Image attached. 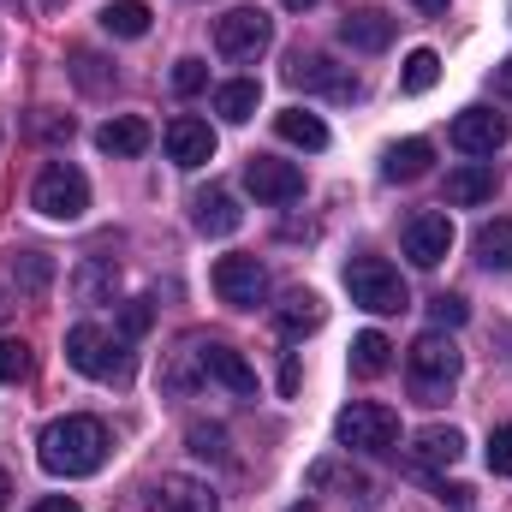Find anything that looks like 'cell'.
I'll use <instances>...</instances> for the list:
<instances>
[{"label":"cell","instance_id":"19","mask_svg":"<svg viewBox=\"0 0 512 512\" xmlns=\"http://www.w3.org/2000/svg\"><path fill=\"white\" fill-rule=\"evenodd\" d=\"M489 197H495V167H489V161H465V167L447 173V203L477 209V203H489Z\"/></svg>","mask_w":512,"mask_h":512},{"label":"cell","instance_id":"1","mask_svg":"<svg viewBox=\"0 0 512 512\" xmlns=\"http://www.w3.org/2000/svg\"><path fill=\"white\" fill-rule=\"evenodd\" d=\"M36 459L48 477H90L108 459V429L102 417H54L36 441Z\"/></svg>","mask_w":512,"mask_h":512},{"label":"cell","instance_id":"18","mask_svg":"<svg viewBox=\"0 0 512 512\" xmlns=\"http://www.w3.org/2000/svg\"><path fill=\"white\" fill-rule=\"evenodd\" d=\"M459 453H465V435H459L453 423H447V429L435 423V429H423V435L411 441V465H417V471H447V465H459Z\"/></svg>","mask_w":512,"mask_h":512},{"label":"cell","instance_id":"38","mask_svg":"<svg viewBox=\"0 0 512 512\" xmlns=\"http://www.w3.org/2000/svg\"><path fill=\"white\" fill-rule=\"evenodd\" d=\"M72 60H78V84L84 90H108V72H102L108 60H96V54H72Z\"/></svg>","mask_w":512,"mask_h":512},{"label":"cell","instance_id":"7","mask_svg":"<svg viewBox=\"0 0 512 512\" xmlns=\"http://www.w3.org/2000/svg\"><path fill=\"white\" fill-rule=\"evenodd\" d=\"M268 42H274V24H268V12H256V6H233L227 18H215V48H221L227 60H256Z\"/></svg>","mask_w":512,"mask_h":512},{"label":"cell","instance_id":"15","mask_svg":"<svg viewBox=\"0 0 512 512\" xmlns=\"http://www.w3.org/2000/svg\"><path fill=\"white\" fill-rule=\"evenodd\" d=\"M453 143H459L465 155H495V149L507 143V120L489 114V108H465V114L453 120Z\"/></svg>","mask_w":512,"mask_h":512},{"label":"cell","instance_id":"3","mask_svg":"<svg viewBox=\"0 0 512 512\" xmlns=\"http://www.w3.org/2000/svg\"><path fill=\"white\" fill-rule=\"evenodd\" d=\"M405 376H411L417 405H441V399L453 393V382H459V346H453V334L429 328V334L405 352Z\"/></svg>","mask_w":512,"mask_h":512},{"label":"cell","instance_id":"46","mask_svg":"<svg viewBox=\"0 0 512 512\" xmlns=\"http://www.w3.org/2000/svg\"><path fill=\"white\" fill-rule=\"evenodd\" d=\"M280 6H286V12H304V6H316V0H280Z\"/></svg>","mask_w":512,"mask_h":512},{"label":"cell","instance_id":"4","mask_svg":"<svg viewBox=\"0 0 512 512\" xmlns=\"http://www.w3.org/2000/svg\"><path fill=\"white\" fill-rule=\"evenodd\" d=\"M346 292H352V304H364V310H376V316H399V310L411 304L399 268L382 262V256H352V262H346Z\"/></svg>","mask_w":512,"mask_h":512},{"label":"cell","instance_id":"11","mask_svg":"<svg viewBox=\"0 0 512 512\" xmlns=\"http://www.w3.org/2000/svg\"><path fill=\"white\" fill-rule=\"evenodd\" d=\"M447 251H453V221H447L441 209H417V215L405 221V256H411L417 268H435Z\"/></svg>","mask_w":512,"mask_h":512},{"label":"cell","instance_id":"16","mask_svg":"<svg viewBox=\"0 0 512 512\" xmlns=\"http://www.w3.org/2000/svg\"><path fill=\"white\" fill-rule=\"evenodd\" d=\"M274 322H280V334H286V340H304V334H316V328L328 322V304H322L310 286H292V292L280 298Z\"/></svg>","mask_w":512,"mask_h":512},{"label":"cell","instance_id":"23","mask_svg":"<svg viewBox=\"0 0 512 512\" xmlns=\"http://www.w3.org/2000/svg\"><path fill=\"white\" fill-rule=\"evenodd\" d=\"M149 120H137V114H120V120H108V126L96 131V143L108 149V155H143L149 149Z\"/></svg>","mask_w":512,"mask_h":512},{"label":"cell","instance_id":"44","mask_svg":"<svg viewBox=\"0 0 512 512\" xmlns=\"http://www.w3.org/2000/svg\"><path fill=\"white\" fill-rule=\"evenodd\" d=\"M6 316H12V298H6V286H0V322H6Z\"/></svg>","mask_w":512,"mask_h":512},{"label":"cell","instance_id":"22","mask_svg":"<svg viewBox=\"0 0 512 512\" xmlns=\"http://www.w3.org/2000/svg\"><path fill=\"white\" fill-rule=\"evenodd\" d=\"M6 274H12V286H18L24 298H36V292H48V280H54V256L48 251H12L6 256Z\"/></svg>","mask_w":512,"mask_h":512},{"label":"cell","instance_id":"17","mask_svg":"<svg viewBox=\"0 0 512 512\" xmlns=\"http://www.w3.org/2000/svg\"><path fill=\"white\" fill-rule=\"evenodd\" d=\"M340 42L358 48V54H382L387 42H393V18H387L382 6H358V12L340 18Z\"/></svg>","mask_w":512,"mask_h":512},{"label":"cell","instance_id":"25","mask_svg":"<svg viewBox=\"0 0 512 512\" xmlns=\"http://www.w3.org/2000/svg\"><path fill=\"white\" fill-rule=\"evenodd\" d=\"M393 370V346H387V334H358L352 340V376H364V382H376V376H387Z\"/></svg>","mask_w":512,"mask_h":512},{"label":"cell","instance_id":"21","mask_svg":"<svg viewBox=\"0 0 512 512\" xmlns=\"http://www.w3.org/2000/svg\"><path fill=\"white\" fill-rule=\"evenodd\" d=\"M429 161H435V149L423 143V137H405V143H393L382 161V179L387 185H411V179H423L429 173Z\"/></svg>","mask_w":512,"mask_h":512},{"label":"cell","instance_id":"27","mask_svg":"<svg viewBox=\"0 0 512 512\" xmlns=\"http://www.w3.org/2000/svg\"><path fill=\"white\" fill-rule=\"evenodd\" d=\"M477 256H483V268L512 274V221H483L477 227Z\"/></svg>","mask_w":512,"mask_h":512},{"label":"cell","instance_id":"45","mask_svg":"<svg viewBox=\"0 0 512 512\" xmlns=\"http://www.w3.org/2000/svg\"><path fill=\"white\" fill-rule=\"evenodd\" d=\"M417 6H423V12H447V0H417Z\"/></svg>","mask_w":512,"mask_h":512},{"label":"cell","instance_id":"35","mask_svg":"<svg viewBox=\"0 0 512 512\" xmlns=\"http://www.w3.org/2000/svg\"><path fill=\"white\" fill-rule=\"evenodd\" d=\"M465 298H453V292H441V298H429V322L435 328H465Z\"/></svg>","mask_w":512,"mask_h":512},{"label":"cell","instance_id":"29","mask_svg":"<svg viewBox=\"0 0 512 512\" xmlns=\"http://www.w3.org/2000/svg\"><path fill=\"white\" fill-rule=\"evenodd\" d=\"M102 30L108 36H149V6L143 0H114V6H102Z\"/></svg>","mask_w":512,"mask_h":512},{"label":"cell","instance_id":"42","mask_svg":"<svg viewBox=\"0 0 512 512\" xmlns=\"http://www.w3.org/2000/svg\"><path fill=\"white\" fill-rule=\"evenodd\" d=\"M495 96H507V102H512V60L495 66Z\"/></svg>","mask_w":512,"mask_h":512},{"label":"cell","instance_id":"20","mask_svg":"<svg viewBox=\"0 0 512 512\" xmlns=\"http://www.w3.org/2000/svg\"><path fill=\"white\" fill-rule=\"evenodd\" d=\"M203 352V376H215V382H227L233 393H256V370L245 364V352H233V346H197Z\"/></svg>","mask_w":512,"mask_h":512},{"label":"cell","instance_id":"40","mask_svg":"<svg viewBox=\"0 0 512 512\" xmlns=\"http://www.w3.org/2000/svg\"><path fill=\"white\" fill-rule=\"evenodd\" d=\"M36 137H72V114H36Z\"/></svg>","mask_w":512,"mask_h":512},{"label":"cell","instance_id":"37","mask_svg":"<svg viewBox=\"0 0 512 512\" xmlns=\"http://www.w3.org/2000/svg\"><path fill=\"white\" fill-rule=\"evenodd\" d=\"M435 501L453 507V512H471L477 507V489H471V483H435Z\"/></svg>","mask_w":512,"mask_h":512},{"label":"cell","instance_id":"6","mask_svg":"<svg viewBox=\"0 0 512 512\" xmlns=\"http://www.w3.org/2000/svg\"><path fill=\"white\" fill-rule=\"evenodd\" d=\"M334 435H340L352 453H393V447H399V411H387L376 399H358V405L340 411Z\"/></svg>","mask_w":512,"mask_h":512},{"label":"cell","instance_id":"8","mask_svg":"<svg viewBox=\"0 0 512 512\" xmlns=\"http://www.w3.org/2000/svg\"><path fill=\"white\" fill-rule=\"evenodd\" d=\"M215 292H221V304H233V310H256V304L268 298V268H262L256 256H221V262H215Z\"/></svg>","mask_w":512,"mask_h":512},{"label":"cell","instance_id":"14","mask_svg":"<svg viewBox=\"0 0 512 512\" xmlns=\"http://www.w3.org/2000/svg\"><path fill=\"white\" fill-rule=\"evenodd\" d=\"M191 221H197V233H203V239H227V233H239L245 209L233 203V191L209 185V191H197V203H191Z\"/></svg>","mask_w":512,"mask_h":512},{"label":"cell","instance_id":"43","mask_svg":"<svg viewBox=\"0 0 512 512\" xmlns=\"http://www.w3.org/2000/svg\"><path fill=\"white\" fill-rule=\"evenodd\" d=\"M6 495H12V477L0 471V512H6Z\"/></svg>","mask_w":512,"mask_h":512},{"label":"cell","instance_id":"33","mask_svg":"<svg viewBox=\"0 0 512 512\" xmlns=\"http://www.w3.org/2000/svg\"><path fill=\"white\" fill-rule=\"evenodd\" d=\"M30 376V346L24 340H0V382H24Z\"/></svg>","mask_w":512,"mask_h":512},{"label":"cell","instance_id":"5","mask_svg":"<svg viewBox=\"0 0 512 512\" xmlns=\"http://www.w3.org/2000/svg\"><path fill=\"white\" fill-rule=\"evenodd\" d=\"M30 209L48 215V221H78L90 209V179L72 167V161H48L30 185Z\"/></svg>","mask_w":512,"mask_h":512},{"label":"cell","instance_id":"32","mask_svg":"<svg viewBox=\"0 0 512 512\" xmlns=\"http://www.w3.org/2000/svg\"><path fill=\"white\" fill-rule=\"evenodd\" d=\"M197 376H203V352H197V346H185V352L167 364V387H173V393H191Z\"/></svg>","mask_w":512,"mask_h":512},{"label":"cell","instance_id":"30","mask_svg":"<svg viewBox=\"0 0 512 512\" xmlns=\"http://www.w3.org/2000/svg\"><path fill=\"white\" fill-rule=\"evenodd\" d=\"M435 78H441V54H435V48H417V54L405 60V72H399V90H405V96H429Z\"/></svg>","mask_w":512,"mask_h":512},{"label":"cell","instance_id":"28","mask_svg":"<svg viewBox=\"0 0 512 512\" xmlns=\"http://www.w3.org/2000/svg\"><path fill=\"white\" fill-rule=\"evenodd\" d=\"M114 286H120L114 262H84V268L72 274V292H78L84 304H108V298H114Z\"/></svg>","mask_w":512,"mask_h":512},{"label":"cell","instance_id":"12","mask_svg":"<svg viewBox=\"0 0 512 512\" xmlns=\"http://www.w3.org/2000/svg\"><path fill=\"white\" fill-rule=\"evenodd\" d=\"M161 143H167L173 167H185V173H191V167H203V161H215V131H209V120H197V114L167 120Z\"/></svg>","mask_w":512,"mask_h":512},{"label":"cell","instance_id":"2","mask_svg":"<svg viewBox=\"0 0 512 512\" xmlns=\"http://www.w3.org/2000/svg\"><path fill=\"white\" fill-rule=\"evenodd\" d=\"M66 364L84 370L90 382H114V387H126L131 376H137L131 346L126 340H114V334H102L96 322H78V328L66 334Z\"/></svg>","mask_w":512,"mask_h":512},{"label":"cell","instance_id":"41","mask_svg":"<svg viewBox=\"0 0 512 512\" xmlns=\"http://www.w3.org/2000/svg\"><path fill=\"white\" fill-rule=\"evenodd\" d=\"M30 512H84V507H78L72 495H48V501H36Z\"/></svg>","mask_w":512,"mask_h":512},{"label":"cell","instance_id":"13","mask_svg":"<svg viewBox=\"0 0 512 512\" xmlns=\"http://www.w3.org/2000/svg\"><path fill=\"white\" fill-rule=\"evenodd\" d=\"M149 512H221L215 489L197 483V477H161L149 489Z\"/></svg>","mask_w":512,"mask_h":512},{"label":"cell","instance_id":"24","mask_svg":"<svg viewBox=\"0 0 512 512\" xmlns=\"http://www.w3.org/2000/svg\"><path fill=\"white\" fill-rule=\"evenodd\" d=\"M256 102H262V84H256V78H233V84L215 90V114H221L227 126H245L256 114Z\"/></svg>","mask_w":512,"mask_h":512},{"label":"cell","instance_id":"39","mask_svg":"<svg viewBox=\"0 0 512 512\" xmlns=\"http://www.w3.org/2000/svg\"><path fill=\"white\" fill-rule=\"evenodd\" d=\"M143 328H149V298H131L126 316H120V334H126V340H137Z\"/></svg>","mask_w":512,"mask_h":512},{"label":"cell","instance_id":"26","mask_svg":"<svg viewBox=\"0 0 512 512\" xmlns=\"http://www.w3.org/2000/svg\"><path fill=\"white\" fill-rule=\"evenodd\" d=\"M274 131H280L286 143H298V149H328V126H322L316 114H304V108L274 114Z\"/></svg>","mask_w":512,"mask_h":512},{"label":"cell","instance_id":"36","mask_svg":"<svg viewBox=\"0 0 512 512\" xmlns=\"http://www.w3.org/2000/svg\"><path fill=\"white\" fill-rule=\"evenodd\" d=\"M489 471H495V477H512V423H501V429L489 435Z\"/></svg>","mask_w":512,"mask_h":512},{"label":"cell","instance_id":"34","mask_svg":"<svg viewBox=\"0 0 512 512\" xmlns=\"http://www.w3.org/2000/svg\"><path fill=\"white\" fill-rule=\"evenodd\" d=\"M173 90H179V96H203V90H209V66H203V60H179V66H173Z\"/></svg>","mask_w":512,"mask_h":512},{"label":"cell","instance_id":"10","mask_svg":"<svg viewBox=\"0 0 512 512\" xmlns=\"http://www.w3.org/2000/svg\"><path fill=\"white\" fill-rule=\"evenodd\" d=\"M286 84L292 90H322V96H340V102L358 96V78H346L328 54H292L286 60Z\"/></svg>","mask_w":512,"mask_h":512},{"label":"cell","instance_id":"31","mask_svg":"<svg viewBox=\"0 0 512 512\" xmlns=\"http://www.w3.org/2000/svg\"><path fill=\"white\" fill-rule=\"evenodd\" d=\"M185 441H191V453H197V459H215V465H227V459H233V453H227V429H215V423H191V435H185Z\"/></svg>","mask_w":512,"mask_h":512},{"label":"cell","instance_id":"9","mask_svg":"<svg viewBox=\"0 0 512 512\" xmlns=\"http://www.w3.org/2000/svg\"><path fill=\"white\" fill-rule=\"evenodd\" d=\"M245 191L256 203H292V197H304V173L280 155H251L245 161Z\"/></svg>","mask_w":512,"mask_h":512}]
</instances>
